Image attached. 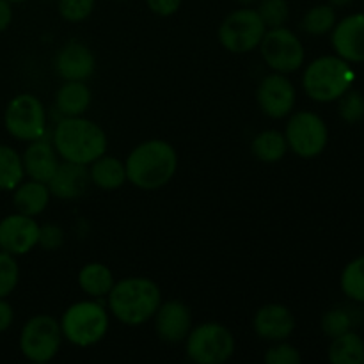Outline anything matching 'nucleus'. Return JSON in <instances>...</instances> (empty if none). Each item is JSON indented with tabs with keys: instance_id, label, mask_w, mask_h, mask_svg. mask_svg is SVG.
Instances as JSON below:
<instances>
[{
	"instance_id": "obj_1",
	"label": "nucleus",
	"mask_w": 364,
	"mask_h": 364,
	"mask_svg": "<svg viewBox=\"0 0 364 364\" xmlns=\"http://www.w3.org/2000/svg\"><path fill=\"white\" fill-rule=\"evenodd\" d=\"M178 155L173 146L160 139L146 141L134 148L124 162L127 180L142 191H156L176 174Z\"/></svg>"
},
{
	"instance_id": "obj_2",
	"label": "nucleus",
	"mask_w": 364,
	"mask_h": 364,
	"mask_svg": "<svg viewBox=\"0 0 364 364\" xmlns=\"http://www.w3.org/2000/svg\"><path fill=\"white\" fill-rule=\"evenodd\" d=\"M107 299L114 318L130 327L149 322L162 304L160 288L148 277H127L117 281Z\"/></svg>"
},
{
	"instance_id": "obj_3",
	"label": "nucleus",
	"mask_w": 364,
	"mask_h": 364,
	"mask_svg": "<svg viewBox=\"0 0 364 364\" xmlns=\"http://www.w3.org/2000/svg\"><path fill=\"white\" fill-rule=\"evenodd\" d=\"M52 144L57 155L66 162L89 166L105 155L107 135L96 123L84 116L63 117L55 124Z\"/></svg>"
},
{
	"instance_id": "obj_4",
	"label": "nucleus",
	"mask_w": 364,
	"mask_h": 364,
	"mask_svg": "<svg viewBox=\"0 0 364 364\" xmlns=\"http://www.w3.org/2000/svg\"><path fill=\"white\" fill-rule=\"evenodd\" d=\"M355 71L338 55H323L313 60L302 75L306 95L318 103L338 102L354 85Z\"/></svg>"
},
{
	"instance_id": "obj_5",
	"label": "nucleus",
	"mask_w": 364,
	"mask_h": 364,
	"mask_svg": "<svg viewBox=\"0 0 364 364\" xmlns=\"http://www.w3.org/2000/svg\"><path fill=\"white\" fill-rule=\"evenodd\" d=\"M64 340L75 347H92L107 336L110 318L107 308L96 301H80L71 304L59 320Z\"/></svg>"
},
{
	"instance_id": "obj_6",
	"label": "nucleus",
	"mask_w": 364,
	"mask_h": 364,
	"mask_svg": "<svg viewBox=\"0 0 364 364\" xmlns=\"http://www.w3.org/2000/svg\"><path fill=\"white\" fill-rule=\"evenodd\" d=\"M185 350L198 364H223L233 355L235 338L223 323H199L185 338Z\"/></svg>"
},
{
	"instance_id": "obj_7",
	"label": "nucleus",
	"mask_w": 364,
	"mask_h": 364,
	"mask_svg": "<svg viewBox=\"0 0 364 364\" xmlns=\"http://www.w3.org/2000/svg\"><path fill=\"white\" fill-rule=\"evenodd\" d=\"M4 127L16 141L32 142L45 137L46 112L41 100L34 95H18L7 105Z\"/></svg>"
},
{
	"instance_id": "obj_8",
	"label": "nucleus",
	"mask_w": 364,
	"mask_h": 364,
	"mask_svg": "<svg viewBox=\"0 0 364 364\" xmlns=\"http://www.w3.org/2000/svg\"><path fill=\"white\" fill-rule=\"evenodd\" d=\"M267 27L258 11L245 6L224 18L219 27V41L228 52L247 53L258 48Z\"/></svg>"
},
{
	"instance_id": "obj_9",
	"label": "nucleus",
	"mask_w": 364,
	"mask_h": 364,
	"mask_svg": "<svg viewBox=\"0 0 364 364\" xmlns=\"http://www.w3.org/2000/svg\"><path fill=\"white\" fill-rule=\"evenodd\" d=\"M63 340L59 320L50 315H36L21 329L20 350L28 361L48 363L57 355Z\"/></svg>"
},
{
	"instance_id": "obj_10",
	"label": "nucleus",
	"mask_w": 364,
	"mask_h": 364,
	"mask_svg": "<svg viewBox=\"0 0 364 364\" xmlns=\"http://www.w3.org/2000/svg\"><path fill=\"white\" fill-rule=\"evenodd\" d=\"M259 53L270 70L276 73H294L304 64V45L301 39L283 25V27L267 28L262 43H259Z\"/></svg>"
},
{
	"instance_id": "obj_11",
	"label": "nucleus",
	"mask_w": 364,
	"mask_h": 364,
	"mask_svg": "<svg viewBox=\"0 0 364 364\" xmlns=\"http://www.w3.org/2000/svg\"><path fill=\"white\" fill-rule=\"evenodd\" d=\"M288 149L302 159H315L326 149L329 141V130L327 124L318 114L311 110H301L295 112L287 123L284 130Z\"/></svg>"
},
{
	"instance_id": "obj_12",
	"label": "nucleus",
	"mask_w": 364,
	"mask_h": 364,
	"mask_svg": "<svg viewBox=\"0 0 364 364\" xmlns=\"http://www.w3.org/2000/svg\"><path fill=\"white\" fill-rule=\"evenodd\" d=\"M256 100L265 116L272 119H281L287 117L294 110L295 102H297V91L290 78L284 73L267 75L258 85L256 91Z\"/></svg>"
},
{
	"instance_id": "obj_13",
	"label": "nucleus",
	"mask_w": 364,
	"mask_h": 364,
	"mask_svg": "<svg viewBox=\"0 0 364 364\" xmlns=\"http://www.w3.org/2000/svg\"><path fill=\"white\" fill-rule=\"evenodd\" d=\"M39 224L34 217L16 212L0 220V249L13 256H23L38 245Z\"/></svg>"
},
{
	"instance_id": "obj_14",
	"label": "nucleus",
	"mask_w": 364,
	"mask_h": 364,
	"mask_svg": "<svg viewBox=\"0 0 364 364\" xmlns=\"http://www.w3.org/2000/svg\"><path fill=\"white\" fill-rule=\"evenodd\" d=\"M331 45L338 57L350 64L364 63V13L336 21L331 31Z\"/></svg>"
},
{
	"instance_id": "obj_15",
	"label": "nucleus",
	"mask_w": 364,
	"mask_h": 364,
	"mask_svg": "<svg viewBox=\"0 0 364 364\" xmlns=\"http://www.w3.org/2000/svg\"><path fill=\"white\" fill-rule=\"evenodd\" d=\"M153 320L156 334L166 343H181L192 329V313L181 301L162 302Z\"/></svg>"
},
{
	"instance_id": "obj_16",
	"label": "nucleus",
	"mask_w": 364,
	"mask_h": 364,
	"mask_svg": "<svg viewBox=\"0 0 364 364\" xmlns=\"http://www.w3.org/2000/svg\"><path fill=\"white\" fill-rule=\"evenodd\" d=\"M252 329L262 340L284 341L294 334L295 316L287 306L267 304L256 311L252 320Z\"/></svg>"
},
{
	"instance_id": "obj_17",
	"label": "nucleus",
	"mask_w": 364,
	"mask_h": 364,
	"mask_svg": "<svg viewBox=\"0 0 364 364\" xmlns=\"http://www.w3.org/2000/svg\"><path fill=\"white\" fill-rule=\"evenodd\" d=\"M53 66L63 80H87L96 70V59L87 46L71 41L57 52Z\"/></svg>"
},
{
	"instance_id": "obj_18",
	"label": "nucleus",
	"mask_w": 364,
	"mask_h": 364,
	"mask_svg": "<svg viewBox=\"0 0 364 364\" xmlns=\"http://www.w3.org/2000/svg\"><path fill=\"white\" fill-rule=\"evenodd\" d=\"M91 176L87 166L73 162H60L53 176L48 180L50 194L59 199H77L87 192Z\"/></svg>"
},
{
	"instance_id": "obj_19",
	"label": "nucleus",
	"mask_w": 364,
	"mask_h": 364,
	"mask_svg": "<svg viewBox=\"0 0 364 364\" xmlns=\"http://www.w3.org/2000/svg\"><path fill=\"white\" fill-rule=\"evenodd\" d=\"M21 162H23L25 176L36 181H43V183H48L60 164L55 148L45 137L28 142L27 149L21 155Z\"/></svg>"
},
{
	"instance_id": "obj_20",
	"label": "nucleus",
	"mask_w": 364,
	"mask_h": 364,
	"mask_svg": "<svg viewBox=\"0 0 364 364\" xmlns=\"http://www.w3.org/2000/svg\"><path fill=\"white\" fill-rule=\"evenodd\" d=\"M50 188L43 181H36L28 178V181H21L13 191V205L20 213L28 217H36L43 213L48 206Z\"/></svg>"
},
{
	"instance_id": "obj_21",
	"label": "nucleus",
	"mask_w": 364,
	"mask_h": 364,
	"mask_svg": "<svg viewBox=\"0 0 364 364\" xmlns=\"http://www.w3.org/2000/svg\"><path fill=\"white\" fill-rule=\"evenodd\" d=\"M91 105V89L84 80H64L55 95V109L63 117L84 116Z\"/></svg>"
},
{
	"instance_id": "obj_22",
	"label": "nucleus",
	"mask_w": 364,
	"mask_h": 364,
	"mask_svg": "<svg viewBox=\"0 0 364 364\" xmlns=\"http://www.w3.org/2000/svg\"><path fill=\"white\" fill-rule=\"evenodd\" d=\"M89 176H91V183L103 191H116L123 187L124 181H128L124 162H121L116 156L107 155H102L95 162L89 164Z\"/></svg>"
},
{
	"instance_id": "obj_23",
	"label": "nucleus",
	"mask_w": 364,
	"mask_h": 364,
	"mask_svg": "<svg viewBox=\"0 0 364 364\" xmlns=\"http://www.w3.org/2000/svg\"><path fill=\"white\" fill-rule=\"evenodd\" d=\"M114 274L103 263H87V265L82 267V270L78 272V287L82 288V291L89 295V297L102 299L109 295V291L114 287Z\"/></svg>"
},
{
	"instance_id": "obj_24",
	"label": "nucleus",
	"mask_w": 364,
	"mask_h": 364,
	"mask_svg": "<svg viewBox=\"0 0 364 364\" xmlns=\"http://www.w3.org/2000/svg\"><path fill=\"white\" fill-rule=\"evenodd\" d=\"M252 155L265 164H276L288 153V142L284 134L277 130L259 132L251 144Z\"/></svg>"
},
{
	"instance_id": "obj_25",
	"label": "nucleus",
	"mask_w": 364,
	"mask_h": 364,
	"mask_svg": "<svg viewBox=\"0 0 364 364\" xmlns=\"http://www.w3.org/2000/svg\"><path fill=\"white\" fill-rule=\"evenodd\" d=\"M364 359V341L354 331L333 338L329 347V361L333 364H361Z\"/></svg>"
},
{
	"instance_id": "obj_26",
	"label": "nucleus",
	"mask_w": 364,
	"mask_h": 364,
	"mask_svg": "<svg viewBox=\"0 0 364 364\" xmlns=\"http://www.w3.org/2000/svg\"><path fill=\"white\" fill-rule=\"evenodd\" d=\"M21 155L11 146L0 144V191H14L23 181Z\"/></svg>"
},
{
	"instance_id": "obj_27",
	"label": "nucleus",
	"mask_w": 364,
	"mask_h": 364,
	"mask_svg": "<svg viewBox=\"0 0 364 364\" xmlns=\"http://www.w3.org/2000/svg\"><path fill=\"white\" fill-rule=\"evenodd\" d=\"M336 21V7H333L331 4H322V6L311 7L304 14L301 27L306 34L323 36L333 31Z\"/></svg>"
},
{
	"instance_id": "obj_28",
	"label": "nucleus",
	"mask_w": 364,
	"mask_h": 364,
	"mask_svg": "<svg viewBox=\"0 0 364 364\" xmlns=\"http://www.w3.org/2000/svg\"><path fill=\"white\" fill-rule=\"evenodd\" d=\"M341 291L352 302L364 304V256L352 259L341 272Z\"/></svg>"
},
{
	"instance_id": "obj_29",
	"label": "nucleus",
	"mask_w": 364,
	"mask_h": 364,
	"mask_svg": "<svg viewBox=\"0 0 364 364\" xmlns=\"http://www.w3.org/2000/svg\"><path fill=\"white\" fill-rule=\"evenodd\" d=\"M355 323H358V318H355V313L354 309H350V306L333 308L322 316V331L331 340L352 331Z\"/></svg>"
},
{
	"instance_id": "obj_30",
	"label": "nucleus",
	"mask_w": 364,
	"mask_h": 364,
	"mask_svg": "<svg viewBox=\"0 0 364 364\" xmlns=\"http://www.w3.org/2000/svg\"><path fill=\"white\" fill-rule=\"evenodd\" d=\"M256 11L267 28L283 27L290 16V7L287 0H259Z\"/></svg>"
},
{
	"instance_id": "obj_31",
	"label": "nucleus",
	"mask_w": 364,
	"mask_h": 364,
	"mask_svg": "<svg viewBox=\"0 0 364 364\" xmlns=\"http://www.w3.org/2000/svg\"><path fill=\"white\" fill-rule=\"evenodd\" d=\"M338 112L345 123H359L364 117V96L350 87L341 98H338Z\"/></svg>"
},
{
	"instance_id": "obj_32",
	"label": "nucleus",
	"mask_w": 364,
	"mask_h": 364,
	"mask_svg": "<svg viewBox=\"0 0 364 364\" xmlns=\"http://www.w3.org/2000/svg\"><path fill=\"white\" fill-rule=\"evenodd\" d=\"M20 279V269L13 255L0 249V299H6L16 288Z\"/></svg>"
},
{
	"instance_id": "obj_33",
	"label": "nucleus",
	"mask_w": 364,
	"mask_h": 364,
	"mask_svg": "<svg viewBox=\"0 0 364 364\" xmlns=\"http://www.w3.org/2000/svg\"><path fill=\"white\" fill-rule=\"evenodd\" d=\"M95 6L96 0H57L59 14L63 16V20L71 21V23H78L91 16Z\"/></svg>"
},
{
	"instance_id": "obj_34",
	"label": "nucleus",
	"mask_w": 364,
	"mask_h": 364,
	"mask_svg": "<svg viewBox=\"0 0 364 364\" xmlns=\"http://www.w3.org/2000/svg\"><path fill=\"white\" fill-rule=\"evenodd\" d=\"M302 361V355L294 345L284 341H276L274 347H270L265 354L267 364H299Z\"/></svg>"
},
{
	"instance_id": "obj_35",
	"label": "nucleus",
	"mask_w": 364,
	"mask_h": 364,
	"mask_svg": "<svg viewBox=\"0 0 364 364\" xmlns=\"http://www.w3.org/2000/svg\"><path fill=\"white\" fill-rule=\"evenodd\" d=\"M64 244V233L55 224H45L39 226V240L38 245H41L45 251H57Z\"/></svg>"
},
{
	"instance_id": "obj_36",
	"label": "nucleus",
	"mask_w": 364,
	"mask_h": 364,
	"mask_svg": "<svg viewBox=\"0 0 364 364\" xmlns=\"http://www.w3.org/2000/svg\"><path fill=\"white\" fill-rule=\"evenodd\" d=\"M181 2L183 0H146L149 11L156 16H173L181 7Z\"/></svg>"
},
{
	"instance_id": "obj_37",
	"label": "nucleus",
	"mask_w": 364,
	"mask_h": 364,
	"mask_svg": "<svg viewBox=\"0 0 364 364\" xmlns=\"http://www.w3.org/2000/svg\"><path fill=\"white\" fill-rule=\"evenodd\" d=\"M13 320H14V311L11 308L9 302L6 299H0V333L9 329L13 326Z\"/></svg>"
},
{
	"instance_id": "obj_38",
	"label": "nucleus",
	"mask_w": 364,
	"mask_h": 364,
	"mask_svg": "<svg viewBox=\"0 0 364 364\" xmlns=\"http://www.w3.org/2000/svg\"><path fill=\"white\" fill-rule=\"evenodd\" d=\"M13 21V7L9 0H0V32L6 31Z\"/></svg>"
},
{
	"instance_id": "obj_39",
	"label": "nucleus",
	"mask_w": 364,
	"mask_h": 364,
	"mask_svg": "<svg viewBox=\"0 0 364 364\" xmlns=\"http://www.w3.org/2000/svg\"><path fill=\"white\" fill-rule=\"evenodd\" d=\"M352 2H354V0H329V4L333 7H347L350 6Z\"/></svg>"
},
{
	"instance_id": "obj_40",
	"label": "nucleus",
	"mask_w": 364,
	"mask_h": 364,
	"mask_svg": "<svg viewBox=\"0 0 364 364\" xmlns=\"http://www.w3.org/2000/svg\"><path fill=\"white\" fill-rule=\"evenodd\" d=\"M238 4H242V6H251V4L258 2V0H237Z\"/></svg>"
},
{
	"instance_id": "obj_41",
	"label": "nucleus",
	"mask_w": 364,
	"mask_h": 364,
	"mask_svg": "<svg viewBox=\"0 0 364 364\" xmlns=\"http://www.w3.org/2000/svg\"><path fill=\"white\" fill-rule=\"evenodd\" d=\"M11 4H21V2H27V0H9Z\"/></svg>"
},
{
	"instance_id": "obj_42",
	"label": "nucleus",
	"mask_w": 364,
	"mask_h": 364,
	"mask_svg": "<svg viewBox=\"0 0 364 364\" xmlns=\"http://www.w3.org/2000/svg\"><path fill=\"white\" fill-rule=\"evenodd\" d=\"M363 363H364V359H363Z\"/></svg>"
}]
</instances>
